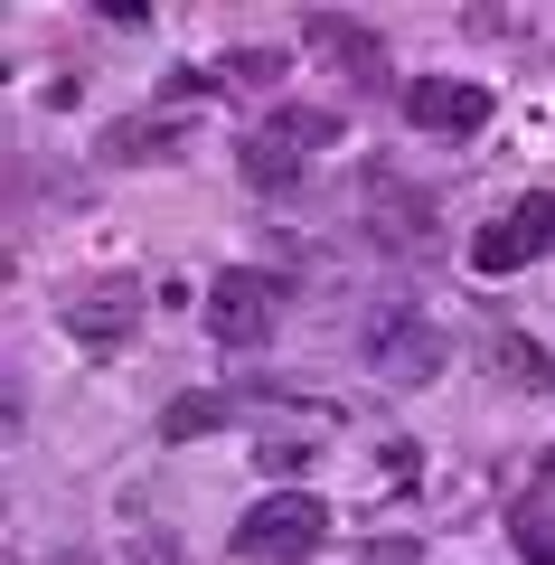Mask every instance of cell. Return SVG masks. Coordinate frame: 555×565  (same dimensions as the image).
<instances>
[{
    "instance_id": "cell-14",
    "label": "cell",
    "mask_w": 555,
    "mask_h": 565,
    "mask_svg": "<svg viewBox=\"0 0 555 565\" xmlns=\"http://www.w3.org/2000/svg\"><path fill=\"white\" fill-rule=\"evenodd\" d=\"M274 76H282L274 47H245V57H226V66H217V85H274Z\"/></svg>"
},
{
    "instance_id": "cell-11",
    "label": "cell",
    "mask_w": 555,
    "mask_h": 565,
    "mask_svg": "<svg viewBox=\"0 0 555 565\" xmlns=\"http://www.w3.org/2000/svg\"><path fill=\"white\" fill-rule=\"evenodd\" d=\"M226 415H236V396H170L160 405V444H199V434H217Z\"/></svg>"
},
{
    "instance_id": "cell-9",
    "label": "cell",
    "mask_w": 555,
    "mask_h": 565,
    "mask_svg": "<svg viewBox=\"0 0 555 565\" xmlns=\"http://www.w3.org/2000/svg\"><path fill=\"white\" fill-rule=\"evenodd\" d=\"M132 321H141V282H85L66 302V340H85V349H122Z\"/></svg>"
},
{
    "instance_id": "cell-4",
    "label": "cell",
    "mask_w": 555,
    "mask_h": 565,
    "mask_svg": "<svg viewBox=\"0 0 555 565\" xmlns=\"http://www.w3.org/2000/svg\"><path fill=\"white\" fill-rule=\"evenodd\" d=\"M367 367H377V386H434L452 367V340L424 311H386V321H367Z\"/></svg>"
},
{
    "instance_id": "cell-6",
    "label": "cell",
    "mask_w": 555,
    "mask_h": 565,
    "mask_svg": "<svg viewBox=\"0 0 555 565\" xmlns=\"http://www.w3.org/2000/svg\"><path fill=\"white\" fill-rule=\"evenodd\" d=\"M357 207H367V236H377L386 255H434V207H424L396 170H367V180H357Z\"/></svg>"
},
{
    "instance_id": "cell-5",
    "label": "cell",
    "mask_w": 555,
    "mask_h": 565,
    "mask_svg": "<svg viewBox=\"0 0 555 565\" xmlns=\"http://www.w3.org/2000/svg\"><path fill=\"white\" fill-rule=\"evenodd\" d=\"M546 245H555V199H546V189H527V199H509L471 236V264H480V274H527Z\"/></svg>"
},
{
    "instance_id": "cell-1",
    "label": "cell",
    "mask_w": 555,
    "mask_h": 565,
    "mask_svg": "<svg viewBox=\"0 0 555 565\" xmlns=\"http://www.w3.org/2000/svg\"><path fill=\"white\" fill-rule=\"evenodd\" d=\"M330 141H339V114H330V104H282L274 122H255V132H245L236 170H245L255 189H292L301 170L330 151Z\"/></svg>"
},
{
    "instance_id": "cell-8",
    "label": "cell",
    "mask_w": 555,
    "mask_h": 565,
    "mask_svg": "<svg viewBox=\"0 0 555 565\" xmlns=\"http://www.w3.org/2000/svg\"><path fill=\"white\" fill-rule=\"evenodd\" d=\"M405 114L424 122V132H480L490 122V85H471V76H415L405 85Z\"/></svg>"
},
{
    "instance_id": "cell-10",
    "label": "cell",
    "mask_w": 555,
    "mask_h": 565,
    "mask_svg": "<svg viewBox=\"0 0 555 565\" xmlns=\"http://www.w3.org/2000/svg\"><path fill=\"white\" fill-rule=\"evenodd\" d=\"M509 546L527 565H555V462L536 471L527 490H517V509H509Z\"/></svg>"
},
{
    "instance_id": "cell-7",
    "label": "cell",
    "mask_w": 555,
    "mask_h": 565,
    "mask_svg": "<svg viewBox=\"0 0 555 565\" xmlns=\"http://www.w3.org/2000/svg\"><path fill=\"white\" fill-rule=\"evenodd\" d=\"M301 47L330 57L349 85H377V76H386V39H377L367 20H349V10H311V20H301Z\"/></svg>"
},
{
    "instance_id": "cell-12",
    "label": "cell",
    "mask_w": 555,
    "mask_h": 565,
    "mask_svg": "<svg viewBox=\"0 0 555 565\" xmlns=\"http://www.w3.org/2000/svg\"><path fill=\"white\" fill-rule=\"evenodd\" d=\"M490 359H499V377L509 386H546L555 367H546V349L536 340H517V330H490Z\"/></svg>"
},
{
    "instance_id": "cell-13",
    "label": "cell",
    "mask_w": 555,
    "mask_h": 565,
    "mask_svg": "<svg viewBox=\"0 0 555 565\" xmlns=\"http://www.w3.org/2000/svg\"><path fill=\"white\" fill-rule=\"evenodd\" d=\"M170 141H179V122H114V132H104V151H114V161H160Z\"/></svg>"
},
{
    "instance_id": "cell-2",
    "label": "cell",
    "mask_w": 555,
    "mask_h": 565,
    "mask_svg": "<svg viewBox=\"0 0 555 565\" xmlns=\"http://www.w3.org/2000/svg\"><path fill=\"white\" fill-rule=\"evenodd\" d=\"M282 302H292V282L264 274V264H226L207 282V340L217 349H264L282 330Z\"/></svg>"
},
{
    "instance_id": "cell-15",
    "label": "cell",
    "mask_w": 555,
    "mask_h": 565,
    "mask_svg": "<svg viewBox=\"0 0 555 565\" xmlns=\"http://www.w3.org/2000/svg\"><path fill=\"white\" fill-rule=\"evenodd\" d=\"M255 462H264V471H282V481H292V471H301V462H311V452H301V444H292V434H274V444H264V452H255Z\"/></svg>"
},
{
    "instance_id": "cell-3",
    "label": "cell",
    "mask_w": 555,
    "mask_h": 565,
    "mask_svg": "<svg viewBox=\"0 0 555 565\" xmlns=\"http://www.w3.org/2000/svg\"><path fill=\"white\" fill-rule=\"evenodd\" d=\"M320 537H330V500H311V490H274L236 519V556L255 565H301L320 556Z\"/></svg>"
}]
</instances>
